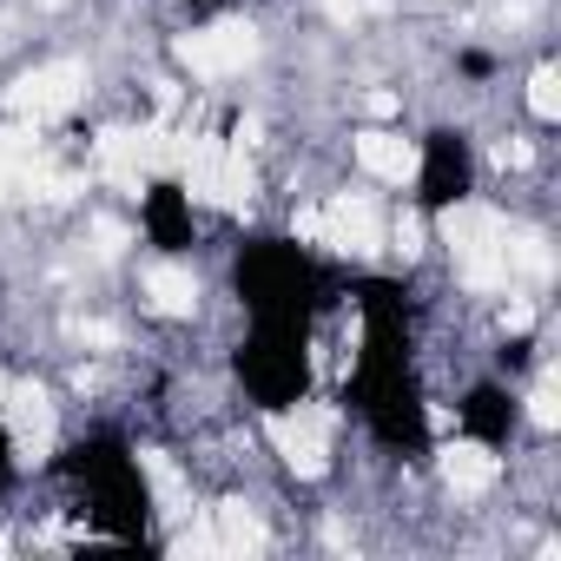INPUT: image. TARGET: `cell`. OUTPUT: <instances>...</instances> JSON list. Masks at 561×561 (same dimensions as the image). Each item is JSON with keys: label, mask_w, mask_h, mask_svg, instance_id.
Listing matches in <instances>:
<instances>
[{"label": "cell", "mask_w": 561, "mask_h": 561, "mask_svg": "<svg viewBox=\"0 0 561 561\" xmlns=\"http://www.w3.org/2000/svg\"><path fill=\"white\" fill-rule=\"evenodd\" d=\"M8 482H14V436L0 423V495H8Z\"/></svg>", "instance_id": "cell-8"}, {"label": "cell", "mask_w": 561, "mask_h": 561, "mask_svg": "<svg viewBox=\"0 0 561 561\" xmlns=\"http://www.w3.org/2000/svg\"><path fill=\"white\" fill-rule=\"evenodd\" d=\"M337 264H324L298 238H244L231 251V298L244 318H277V324H324L344 298Z\"/></svg>", "instance_id": "cell-2"}, {"label": "cell", "mask_w": 561, "mask_h": 561, "mask_svg": "<svg viewBox=\"0 0 561 561\" xmlns=\"http://www.w3.org/2000/svg\"><path fill=\"white\" fill-rule=\"evenodd\" d=\"M456 430L482 449H508L515 436V390L508 383H476L462 403H456Z\"/></svg>", "instance_id": "cell-6"}, {"label": "cell", "mask_w": 561, "mask_h": 561, "mask_svg": "<svg viewBox=\"0 0 561 561\" xmlns=\"http://www.w3.org/2000/svg\"><path fill=\"white\" fill-rule=\"evenodd\" d=\"M60 482L73 489V502H80V515L93 522L100 541H146L152 489H146V469L126 449V436H113V430L80 436L60 456Z\"/></svg>", "instance_id": "cell-3"}, {"label": "cell", "mask_w": 561, "mask_h": 561, "mask_svg": "<svg viewBox=\"0 0 561 561\" xmlns=\"http://www.w3.org/2000/svg\"><path fill=\"white\" fill-rule=\"evenodd\" d=\"M139 225H146V238H152L159 251H185V244H192V192L172 185V179H159V185L139 198Z\"/></svg>", "instance_id": "cell-7"}, {"label": "cell", "mask_w": 561, "mask_h": 561, "mask_svg": "<svg viewBox=\"0 0 561 561\" xmlns=\"http://www.w3.org/2000/svg\"><path fill=\"white\" fill-rule=\"evenodd\" d=\"M357 364L344 377V403L364 423V436L390 456H430V397L416 364V311L397 277L357 285Z\"/></svg>", "instance_id": "cell-1"}, {"label": "cell", "mask_w": 561, "mask_h": 561, "mask_svg": "<svg viewBox=\"0 0 561 561\" xmlns=\"http://www.w3.org/2000/svg\"><path fill=\"white\" fill-rule=\"evenodd\" d=\"M318 324H277V318H244V337L231 351V377L257 416H291L311 403L318 383Z\"/></svg>", "instance_id": "cell-4"}, {"label": "cell", "mask_w": 561, "mask_h": 561, "mask_svg": "<svg viewBox=\"0 0 561 561\" xmlns=\"http://www.w3.org/2000/svg\"><path fill=\"white\" fill-rule=\"evenodd\" d=\"M476 192V152H469V139L462 133H430L423 139V159H416V205L430 211V218H443V211H456L462 198Z\"/></svg>", "instance_id": "cell-5"}]
</instances>
